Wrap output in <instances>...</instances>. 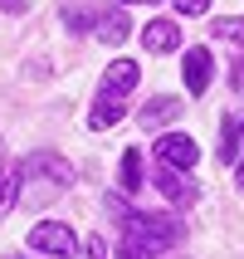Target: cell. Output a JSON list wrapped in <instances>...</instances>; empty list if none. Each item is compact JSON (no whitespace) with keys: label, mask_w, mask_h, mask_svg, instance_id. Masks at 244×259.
I'll return each instance as SVG.
<instances>
[{"label":"cell","mask_w":244,"mask_h":259,"mask_svg":"<svg viewBox=\"0 0 244 259\" xmlns=\"http://www.w3.org/2000/svg\"><path fill=\"white\" fill-rule=\"evenodd\" d=\"M25 186L34 201H54L64 186H73V166L64 157H54V152H34L25 161Z\"/></svg>","instance_id":"cell-1"},{"label":"cell","mask_w":244,"mask_h":259,"mask_svg":"<svg viewBox=\"0 0 244 259\" xmlns=\"http://www.w3.org/2000/svg\"><path fill=\"white\" fill-rule=\"evenodd\" d=\"M157 161H161V166H171V171H196L201 147L190 142L186 132H166V137H157Z\"/></svg>","instance_id":"cell-2"},{"label":"cell","mask_w":244,"mask_h":259,"mask_svg":"<svg viewBox=\"0 0 244 259\" xmlns=\"http://www.w3.org/2000/svg\"><path fill=\"white\" fill-rule=\"evenodd\" d=\"M29 245L39 249V254L69 259L73 249H78V240H73V230H69V225H59V220H44V225H34V230H29Z\"/></svg>","instance_id":"cell-3"},{"label":"cell","mask_w":244,"mask_h":259,"mask_svg":"<svg viewBox=\"0 0 244 259\" xmlns=\"http://www.w3.org/2000/svg\"><path fill=\"white\" fill-rule=\"evenodd\" d=\"M181 73H186V88L201 98L205 88H210V49H205V44L186 49V64H181Z\"/></svg>","instance_id":"cell-4"},{"label":"cell","mask_w":244,"mask_h":259,"mask_svg":"<svg viewBox=\"0 0 244 259\" xmlns=\"http://www.w3.org/2000/svg\"><path fill=\"white\" fill-rule=\"evenodd\" d=\"M137 78H142V69H137L132 59H113V64H108V73H103V93L122 98V93H132V88H137Z\"/></svg>","instance_id":"cell-5"},{"label":"cell","mask_w":244,"mask_h":259,"mask_svg":"<svg viewBox=\"0 0 244 259\" xmlns=\"http://www.w3.org/2000/svg\"><path fill=\"white\" fill-rule=\"evenodd\" d=\"M142 44L152 49V54H171V49H181V29H176V20H152V25H142Z\"/></svg>","instance_id":"cell-6"},{"label":"cell","mask_w":244,"mask_h":259,"mask_svg":"<svg viewBox=\"0 0 244 259\" xmlns=\"http://www.w3.org/2000/svg\"><path fill=\"white\" fill-rule=\"evenodd\" d=\"M152 186H157L171 205H190V201H196V186H186V181H181L171 166H157V181H152Z\"/></svg>","instance_id":"cell-7"},{"label":"cell","mask_w":244,"mask_h":259,"mask_svg":"<svg viewBox=\"0 0 244 259\" xmlns=\"http://www.w3.org/2000/svg\"><path fill=\"white\" fill-rule=\"evenodd\" d=\"M181 113H186V108H181V98L161 93V98H152V103H147V113H142V127H166V122H176Z\"/></svg>","instance_id":"cell-8"},{"label":"cell","mask_w":244,"mask_h":259,"mask_svg":"<svg viewBox=\"0 0 244 259\" xmlns=\"http://www.w3.org/2000/svg\"><path fill=\"white\" fill-rule=\"evenodd\" d=\"M113 122H122V98H113V93H98V103H93V113H88V127H113Z\"/></svg>","instance_id":"cell-9"},{"label":"cell","mask_w":244,"mask_h":259,"mask_svg":"<svg viewBox=\"0 0 244 259\" xmlns=\"http://www.w3.org/2000/svg\"><path fill=\"white\" fill-rule=\"evenodd\" d=\"M117 186L127 191H142V152H137V147H127V152H122V166H117Z\"/></svg>","instance_id":"cell-10"},{"label":"cell","mask_w":244,"mask_h":259,"mask_svg":"<svg viewBox=\"0 0 244 259\" xmlns=\"http://www.w3.org/2000/svg\"><path fill=\"white\" fill-rule=\"evenodd\" d=\"M127 34H132V20H127L122 10H108V15L98 20V39H103V44H122Z\"/></svg>","instance_id":"cell-11"},{"label":"cell","mask_w":244,"mask_h":259,"mask_svg":"<svg viewBox=\"0 0 244 259\" xmlns=\"http://www.w3.org/2000/svg\"><path fill=\"white\" fill-rule=\"evenodd\" d=\"M15 186H20V181H15V166L0 157V210H10V205H15V196H20Z\"/></svg>","instance_id":"cell-12"},{"label":"cell","mask_w":244,"mask_h":259,"mask_svg":"<svg viewBox=\"0 0 244 259\" xmlns=\"http://www.w3.org/2000/svg\"><path fill=\"white\" fill-rule=\"evenodd\" d=\"M239 122H234V117H225V147H220V161H234V152H239Z\"/></svg>","instance_id":"cell-13"},{"label":"cell","mask_w":244,"mask_h":259,"mask_svg":"<svg viewBox=\"0 0 244 259\" xmlns=\"http://www.w3.org/2000/svg\"><path fill=\"white\" fill-rule=\"evenodd\" d=\"M215 34L230 44H244V20H215Z\"/></svg>","instance_id":"cell-14"},{"label":"cell","mask_w":244,"mask_h":259,"mask_svg":"<svg viewBox=\"0 0 244 259\" xmlns=\"http://www.w3.org/2000/svg\"><path fill=\"white\" fill-rule=\"evenodd\" d=\"M117 259H157V254H152V249H147L142 240H132V235H122V254H117Z\"/></svg>","instance_id":"cell-15"},{"label":"cell","mask_w":244,"mask_h":259,"mask_svg":"<svg viewBox=\"0 0 244 259\" xmlns=\"http://www.w3.org/2000/svg\"><path fill=\"white\" fill-rule=\"evenodd\" d=\"M64 20H69L73 29H88V20H93V15H88L83 5H69V10H64Z\"/></svg>","instance_id":"cell-16"},{"label":"cell","mask_w":244,"mask_h":259,"mask_svg":"<svg viewBox=\"0 0 244 259\" xmlns=\"http://www.w3.org/2000/svg\"><path fill=\"white\" fill-rule=\"evenodd\" d=\"M83 259H108V245H103L98 235H88V240H83Z\"/></svg>","instance_id":"cell-17"},{"label":"cell","mask_w":244,"mask_h":259,"mask_svg":"<svg viewBox=\"0 0 244 259\" xmlns=\"http://www.w3.org/2000/svg\"><path fill=\"white\" fill-rule=\"evenodd\" d=\"M171 5L181 15H205V10H210V0H171Z\"/></svg>","instance_id":"cell-18"},{"label":"cell","mask_w":244,"mask_h":259,"mask_svg":"<svg viewBox=\"0 0 244 259\" xmlns=\"http://www.w3.org/2000/svg\"><path fill=\"white\" fill-rule=\"evenodd\" d=\"M230 88H234V93H244V59L230 69Z\"/></svg>","instance_id":"cell-19"},{"label":"cell","mask_w":244,"mask_h":259,"mask_svg":"<svg viewBox=\"0 0 244 259\" xmlns=\"http://www.w3.org/2000/svg\"><path fill=\"white\" fill-rule=\"evenodd\" d=\"M0 10H5V15H20V10H29V0H0Z\"/></svg>","instance_id":"cell-20"},{"label":"cell","mask_w":244,"mask_h":259,"mask_svg":"<svg viewBox=\"0 0 244 259\" xmlns=\"http://www.w3.org/2000/svg\"><path fill=\"white\" fill-rule=\"evenodd\" d=\"M122 5H137V0H122ZM147 5H161V0H147Z\"/></svg>","instance_id":"cell-21"},{"label":"cell","mask_w":244,"mask_h":259,"mask_svg":"<svg viewBox=\"0 0 244 259\" xmlns=\"http://www.w3.org/2000/svg\"><path fill=\"white\" fill-rule=\"evenodd\" d=\"M239 186H244V157H239Z\"/></svg>","instance_id":"cell-22"},{"label":"cell","mask_w":244,"mask_h":259,"mask_svg":"<svg viewBox=\"0 0 244 259\" xmlns=\"http://www.w3.org/2000/svg\"><path fill=\"white\" fill-rule=\"evenodd\" d=\"M239 132H244V122H239Z\"/></svg>","instance_id":"cell-23"}]
</instances>
